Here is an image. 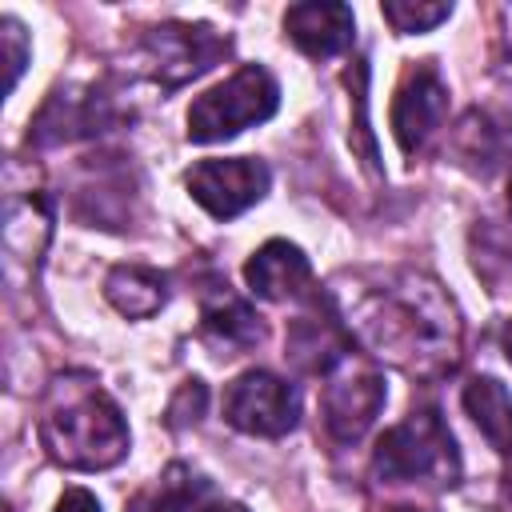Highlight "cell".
<instances>
[{"instance_id": "obj_1", "label": "cell", "mask_w": 512, "mask_h": 512, "mask_svg": "<svg viewBox=\"0 0 512 512\" xmlns=\"http://www.w3.org/2000/svg\"><path fill=\"white\" fill-rule=\"evenodd\" d=\"M40 440L52 460L68 468H108L128 448V428L120 408L92 384L60 392V404L44 416Z\"/></svg>"}, {"instance_id": "obj_2", "label": "cell", "mask_w": 512, "mask_h": 512, "mask_svg": "<svg viewBox=\"0 0 512 512\" xmlns=\"http://www.w3.org/2000/svg\"><path fill=\"white\" fill-rule=\"evenodd\" d=\"M372 468L384 484H400V480H456V444L452 432L444 428L436 408H420L412 412L404 424L388 428L376 444Z\"/></svg>"}, {"instance_id": "obj_3", "label": "cell", "mask_w": 512, "mask_h": 512, "mask_svg": "<svg viewBox=\"0 0 512 512\" xmlns=\"http://www.w3.org/2000/svg\"><path fill=\"white\" fill-rule=\"evenodd\" d=\"M276 100H280L276 80L260 64H244L240 72H232L224 84H216L188 108V136L196 144L228 140L240 128L268 120L276 112Z\"/></svg>"}, {"instance_id": "obj_4", "label": "cell", "mask_w": 512, "mask_h": 512, "mask_svg": "<svg viewBox=\"0 0 512 512\" xmlns=\"http://www.w3.org/2000/svg\"><path fill=\"white\" fill-rule=\"evenodd\" d=\"M300 400L272 372H244L224 392V416L232 428L252 436H284L296 424Z\"/></svg>"}, {"instance_id": "obj_5", "label": "cell", "mask_w": 512, "mask_h": 512, "mask_svg": "<svg viewBox=\"0 0 512 512\" xmlns=\"http://www.w3.org/2000/svg\"><path fill=\"white\" fill-rule=\"evenodd\" d=\"M268 188V168L260 160L248 156H232V160H200L188 172V192L216 216L228 220L236 212H244L248 204H256Z\"/></svg>"}, {"instance_id": "obj_6", "label": "cell", "mask_w": 512, "mask_h": 512, "mask_svg": "<svg viewBox=\"0 0 512 512\" xmlns=\"http://www.w3.org/2000/svg\"><path fill=\"white\" fill-rule=\"evenodd\" d=\"M444 112H448V88H444L440 72L432 64H412L392 100V132H396L400 148L408 156L420 152L424 140L440 128Z\"/></svg>"}, {"instance_id": "obj_7", "label": "cell", "mask_w": 512, "mask_h": 512, "mask_svg": "<svg viewBox=\"0 0 512 512\" xmlns=\"http://www.w3.org/2000/svg\"><path fill=\"white\" fill-rule=\"evenodd\" d=\"M224 52H228V40H220L212 28H200V24H160L148 36V56L164 84H184L200 76Z\"/></svg>"}, {"instance_id": "obj_8", "label": "cell", "mask_w": 512, "mask_h": 512, "mask_svg": "<svg viewBox=\"0 0 512 512\" xmlns=\"http://www.w3.org/2000/svg\"><path fill=\"white\" fill-rule=\"evenodd\" d=\"M348 348H352V336L344 332L340 316L328 308V300L316 296V300L292 320V328H288V352H284V356H292L300 372L320 376V372H328L332 364H340Z\"/></svg>"}, {"instance_id": "obj_9", "label": "cell", "mask_w": 512, "mask_h": 512, "mask_svg": "<svg viewBox=\"0 0 512 512\" xmlns=\"http://www.w3.org/2000/svg\"><path fill=\"white\" fill-rule=\"evenodd\" d=\"M380 408H384V380L372 376V372H352V376L328 384L324 388V400H320L324 428L340 444L360 440L364 428L376 420Z\"/></svg>"}, {"instance_id": "obj_10", "label": "cell", "mask_w": 512, "mask_h": 512, "mask_svg": "<svg viewBox=\"0 0 512 512\" xmlns=\"http://www.w3.org/2000/svg\"><path fill=\"white\" fill-rule=\"evenodd\" d=\"M284 28L308 56H336L352 44L356 16L348 4H292L284 12Z\"/></svg>"}, {"instance_id": "obj_11", "label": "cell", "mask_w": 512, "mask_h": 512, "mask_svg": "<svg viewBox=\"0 0 512 512\" xmlns=\"http://www.w3.org/2000/svg\"><path fill=\"white\" fill-rule=\"evenodd\" d=\"M244 280L256 296L264 300H288V296H304V288L312 284V264L308 256L288 244V240H268L244 268Z\"/></svg>"}, {"instance_id": "obj_12", "label": "cell", "mask_w": 512, "mask_h": 512, "mask_svg": "<svg viewBox=\"0 0 512 512\" xmlns=\"http://www.w3.org/2000/svg\"><path fill=\"white\" fill-rule=\"evenodd\" d=\"M456 156L464 164H472L476 172H492L500 168L508 156H512V124L504 116H492V112H480L472 108L460 128H456V140H452Z\"/></svg>"}, {"instance_id": "obj_13", "label": "cell", "mask_w": 512, "mask_h": 512, "mask_svg": "<svg viewBox=\"0 0 512 512\" xmlns=\"http://www.w3.org/2000/svg\"><path fill=\"white\" fill-rule=\"evenodd\" d=\"M464 408L476 420V428L484 432V440L508 456L512 452V396H508V388L492 376H476L464 388Z\"/></svg>"}, {"instance_id": "obj_14", "label": "cell", "mask_w": 512, "mask_h": 512, "mask_svg": "<svg viewBox=\"0 0 512 512\" xmlns=\"http://www.w3.org/2000/svg\"><path fill=\"white\" fill-rule=\"evenodd\" d=\"M200 324H204V336H212L220 348H248L260 340V316L228 288H220L216 296L204 300Z\"/></svg>"}, {"instance_id": "obj_15", "label": "cell", "mask_w": 512, "mask_h": 512, "mask_svg": "<svg viewBox=\"0 0 512 512\" xmlns=\"http://www.w3.org/2000/svg\"><path fill=\"white\" fill-rule=\"evenodd\" d=\"M104 292L124 316H152L164 304V276L152 268H140V264H120L108 276Z\"/></svg>"}, {"instance_id": "obj_16", "label": "cell", "mask_w": 512, "mask_h": 512, "mask_svg": "<svg viewBox=\"0 0 512 512\" xmlns=\"http://www.w3.org/2000/svg\"><path fill=\"white\" fill-rule=\"evenodd\" d=\"M200 492H204V484H200L184 464H176V468H168V476L160 480V488L140 492V496L128 504V512H188Z\"/></svg>"}, {"instance_id": "obj_17", "label": "cell", "mask_w": 512, "mask_h": 512, "mask_svg": "<svg viewBox=\"0 0 512 512\" xmlns=\"http://www.w3.org/2000/svg\"><path fill=\"white\" fill-rule=\"evenodd\" d=\"M384 12V20L396 28V32H428V28H436L440 20H448V4H384L380 8Z\"/></svg>"}, {"instance_id": "obj_18", "label": "cell", "mask_w": 512, "mask_h": 512, "mask_svg": "<svg viewBox=\"0 0 512 512\" xmlns=\"http://www.w3.org/2000/svg\"><path fill=\"white\" fill-rule=\"evenodd\" d=\"M204 400H208V392H204V384H184L180 392H176V400H172V408H168V424H196L200 420V412H204Z\"/></svg>"}, {"instance_id": "obj_19", "label": "cell", "mask_w": 512, "mask_h": 512, "mask_svg": "<svg viewBox=\"0 0 512 512\" xmlns=\"http://www.w3.org/2000/svg\"><path fill=\"white\" fill-rule=\"evenodd\" d=\"M56 512H100V504H96L92 492H84V488H68V492L60 496Z\"/></svg>"}, {"instance_id": "obj_20", "label": "cell", "mask_w": 512, "mask_h": 512, "mask_svg": "<svg viewBox=\"0 0 512 512\" xmlns=\"http://www.w3.org/2000/svg\"><path fill=\"white\" fill-rule=\"evenodd\" d=\"M500 340H504V352H508V360H512V320L504 324V332H500Z\"/></svg>"}, {"instance_id": "obj_21", "label": "cell", "mask_w": 512, "mask_h": 512, "mask_svg": "<svg viewBox=\"0 0 512 512\" xmlns=\"http://www.w3.org/2000/svg\"><path fill=\"white\" fill-rule=\"evenodd\" d=\"M204 512H244L240 504H212V508H204Z\"/></svg>"}, {"instance_id": "obj_22", "label": "cell", "mask_w": 512, "mask_h": 512, "mask_svg": "<svg viewBox=\"0 0 512 512\" xmlns=\"http://www.w3.org/2000/svg\"><path fill=\"white\" fill-rule=\"evenodd\" d=\"M508 212H512V180H508Z\"/></svg>"}, {"instance_id": "obj_23", "label": "cell", "mask_w": 512, "mask_h": 512, "mask_svg": "<svg viewBox=\"0 0 512 512\" xmlns=\"http://www.w3.org/2000/svg\"><path fill=\"white\" fill-rule=\"evenodd\" d=\"M392 512H420V508H392Z\"/></svg>"}, {"instance_id": "obj_24", "label": "cell", "mask_w": 512, "mask_h": 512, "mask_svg": "<svg viewBox=\"0 0 512 512\" xmlns=\"http://www.w3.org/2000/svg\"><path fill=\"white\" fill-rule=\"evenodd\" d=\"M508 480H512V472H508Z\"/></svg>"}]
</instances>
